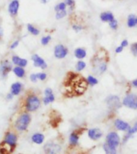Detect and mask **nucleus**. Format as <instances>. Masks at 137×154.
I'll use <instances>...</instances> for the list:
<instances>
[{
  "label": "nucleus",
  "mask_w": 137,
  "mask_h": 154,
  "mask_svg": "<svg viewBox=\"0 0 137 154\" xmlns=\"http://www.w3.org/2000/svg\"><path fill=\"white\" fill-rule=\"evenodd\" d=\"M108 52L107 51L103 50V52H101L100 50L94 55V57L91 59V69L92 72L96 75H100L103 74L108 69V61L107 57Z\"/></svg>",
  "instance_id": "obj_1"
},
{
  "label": "nucleus",
  "mask_w": 137,
  "mask_h": 154,
  "mask_svg": "<svg viewBox=\"0 0 137 154\" xmlns=\"http://www.w3.org/2000/svg\"><path fill=\"white\" fill-rule=\"evenodd\" d=\"M67 84L72 88V92L76 94V96L84 94L88 86L87 79L75 73H70Z\"/></svg>",
  "instance_id": "obj_2"
},
{
  "label": "nucleus",
  "mask_w": 137,
  "mask_h": 154,
  "mask_svg": "<svg viewBox=\"0 0 137 154\" xmlns=\"http://www.w3.org/2000/svg\"><path fill=\"white\" fill-rule=\"evenodd\" d=\"M40 104V100L38 96L34 94H31L26 97V101H25V109L29 112H35L39 108Z\"/></svg>",
  "instance_id": "obj_3"
},
{
  "label": "nucleus",
  "mask_w": 137,
  "mask_h": 154,
  "mask_svg": "<svg viewBox=\"0 0 137 154\" xmlns=\"http://www.w3.org/2000/svg\"><path fill=\"white\" fill-rule=\"evenodd\" d=\"M31 120V116L29 115L28 113H23L22 115L19 116L15 121V125H14L15 128L20 132L25 131L29 126Z\"/></svg>",
  "instance_id": "obj_4"
},
{
  "label": "nucleus",
  "mask_w": 137,
  "mask_h": 154,
  "mask_svg": "<svg viewBox=\"0 0 137 154\" xmlns=\"http://www.w3.org/2000/svg\"><path fill=\"white\" fill-rule=\"evenodd\" d=\"M122 104L124 107L132 110H137V95L134 93H129L123 99Z\"/></svg>",
  "instance_id": "obj_5"
},
{
  "label": "nucleus",
  "mask_w": 137,
  "mask_h": 154,
  "mask_svg": "<svg viewBox=\"0 0 137 154\" xmlns=\"http://www.w3.org/2000/svg\"><path fill=\"white\" fill-rule=\"evenodd\" d=\"M105 102L111 110H117L122 105V102L120 101V97L115 95L108 96L105 100Z\"/></svg>",
  "instance_id": "obj_6"
},
{
  "label": "nucleus",
  "mask_w": 137,
  "mask_h": 154,
  "mask_svg": "<svg viewBox=\"0 0 137 154\" xmlns=\"http://www.w3.org/2000/svg\"><path fill=\"white\" fill-rule=\"evenodd\" d=\"M106 143L111 147L116 148L120 144V137L117 132H110L106 136Z\"/></svg>",
  "instance_id": "obj_7"
},
{
  "label": "nucleus",
  "mask_w": 137,
  "mask_h": 154,
  "mask_svg": "<svg viewBox=\"0 0 137 154\" xmlns=\"http://www.w3.org/2000/svg\"><path fill=\"white\" fill-rule=\"evenodd\" d=\"M2 143L14 151L17 144V136L11 132H7L5 135L4 140L2 141Z\"/></svg>",
  "instance_id": "obj_8"
},
{
  "label": "nucleus",
  "mask_w": 137,
  "mask_h": 154,
  "mask_svg": "<svg viewBox=\"0 0 137 154\" xmlns=\"http://www.w3.org/2000/svg\"><path fill=\"white\" fill-rule=\"evenodd\" d=\"M68 52H69L68 48L63 44H58L55 46L54 49V55L56 59L59 60H62L67 57Z\"/></svg>",
  "instance_id": "obj_9"
},
{
  "label": "nucleus",
  "mask_w": 137,
  "mask_h": 154,
  "mask_svg": "<svg viewBox=\"0 0 137 154\" xmlns=\"http://www.w3.org/2000/svg\"><path fill=\"white\" fill-rule=\"evenodd\" d=\"M43 149L46 154H59L61 151V146L59 144L52 142L47 143Z\"/></svg>",
  "instance_id": "obj_10"
},
{
  "label": "nucleus",
  "mask_w": 137,
  "mask_h": 154,
  "mask_svg": "<svg viewBox=\"0 0 137 154\" xmlns=\"http://www.w3.org/2000/svg\"><path fill=\"white\" fill-rule=\"evenodd\" d=\"M12 71V64L8 60H4L0 65V74L2 77H6Z\"/></svg>",
  "instance_id": "obj_11"
},
{
  "label": "nucleus",
  "mask_w": 137,
  "mask_h": 154,
  "mask_svg": "<svg viewBox=\"0 0 137 154\" xmlns=\"http://www.w3.org/2000/svg\"><path fill=\"white\" fill-rule=\"evenodd\" d=\"M31 60L33 61L35 67H40L42 69H46L47 67V63H46L45 60L37 54H35V55H32Z\"/></svg>",
  "instance_id": "obj_12"
},
{
  "label": "nucleus",
  "mask_w": 137,
  "mask_h": 154,
  "mask_svg": "<svg viewBox=\"0 0 137 154\" xmlns=\"http://www.w3.org/2000/svg\"><path fill=\"white\" fill-rule=\"evenodd\" d=\"M114 126L116 129L119 131H122V132H127L131 128V125L128 123L121 119H116L114 121Z\"/></svg>",
  "instance_id": "obj_13"
},
{
  "label": "nucleus",
  "mask_w": 137,
  "mask_h": 154,
  "mask_svg": "<svg viewBox=\"0 0 137 154\" xmlns=\"http://www.w3.org/2000/svg\"><path fill=\"white\" fill-rule=\"evenodd\" d=\"M87 136L92 140H98L103 137V132L99 128H90L87 131Z\"/></svg>",
  "instance_id": "obj_14"
},
{
  "label": "nucleus",
  "mask_w": 137,
  "mask_h": 154,
  "mask_svg": "<svg viewBox=\"0 0 137 154\" xmlns=\"http://www.w3.org/2000/svg\"><path fill=\"white\" fill-rule=\"evenodd\" d=\"M19 9V0H12L8 6V12L11 16L14 17L18 14Z\"/></svg>",
  "instance_id": "obj_15"
},
{
  "label": "nucleus",
  "mask_w": 137,
  "mask_h": 154,
  "mask_svg": "<svg viewBox=\"0 0 137 154\" xmlns=\"http://www.w3.org/2000/svg\"><path fill=\"white\" fill-rule=\"evenodd\" d=\"M44 95H45V96L43 100L44 104L47 105L50 103H53L55 101V95L53 93L51 88H46L45 91H44Z\"/></svg>",
  "instance_id": "obj_16"
},
{
  "label": "nucleus",
  "mask_w": 137,
  "mask_h": 154,
  "mask_svg": "<svg viewBox=\"0 0 137 154\" xmlns=\"http://www.w3.org/2000/svg\"><path fill=\"white\" fill-rule=\"evenodd\" d=\"M100 20L103 23H110L111 21H112L113 19H115V16L113 13L111 11H103L99 15Z\"/></svg>",
  "instance_id": "obj_17"
},
{
  "label": "nucleus",
  "mask_w": 137,
  "mask_h": 154,
  "mask_svg": "<svg viewBox=\"0 0 137 154\" xmlns=\"http://www.w3.org/2000/svg\"><path fill=\"white\" fill-rule=\"evenodd\" d=\"M136 132H137V122L135 123L132 127L130 128L128 131L126 132V135H125L124 137H123V144L126 143V142H127V140H129L130 138H131V137L135 134V133H136Z\"/></svg>",
  "instance_id": "obj_18"
},
{
  "label": "nucleus",
  "mask_w": 137,
  "mask_h": 154,
  "mask_svg": "<svg viewBox=\"0 0 137 154\" xmlns=\"http://www.w3.org/2000/svg\"><path fill=\"white\" fill-rule=\"evenodd\" d=\"M12 62L14 64H15L16 66H19V67H24L27 65V60L23 58L19 57L18 55H14L12 57Z\"/></svg>",
  "instance_id": "obj_19"
},
{
  "label": "nucleus",
  "mask_w": 137,
  "mask_h": 154,
  "mask_svg": "<svg viewBox=\"0 0 137 154\" xmlns=\"http://www.w3.org/2000/svg\"><path fill=\"white\" fill-rule=\"evenodd\" d=\"M23 88V84L19 82H15L11 84V93H12L14 96H18L22 91Z\"/></svg>",
  "instance_id": "obj_20"
},
{
  "label": "nucleus",
  "mask_w": 137,
  "mask_h": 154,
  "mask_svg": "<svg viewBox=\"0 0 137 154\" xmlns=\"http://www.w3.org/2000/svg\"><path fill=\"white\" fill-rule=\"evenodd\" d=\"M75 57L79 60H82L85 59L87 56V51L83 48H77L74 51Z\"/></svg>",
  "instance_id": "obj_21"
},
{
  "label": "nucleus",
  "mask_w": 137,
  "mask_h": 154,
  "mask_svg": "<svg viewBox=\"0 0 137 154\" xmlns=\"http://www.w3.org/2000/svg\"><path fill=\"white\" fill-rule=\"evenodd\" d=\"M79 136L76 132H73L71 133V135H70L69 137V142L71 145L75 146V145L78 144V143H79Z\"/></svg>",
  "instance_id": "obj_22"
},
{
  "label": "nucleus",
  "mask_w": 137,
  "mask_h": 154,
  "mask_svg": "<svg viewBox=\"0 0 137 154\" xmlns=\"http://www.w3.org/2000/svg\"><path fill=\"white\" fill-rule=\"evenodd\" d=\"M136 16L133 14H131L128 15L127 19V25L129 28H133L135 26H136V22H135Z\"/></svg>",
  "instance_id": "obj_23"
},
{
  "label": "nucleus",
  "mask_w": 137,
  "mask_h": 154,
  "mask_svg": "<svg viewBox=\"0 0 137 154\" xmlns=\"http://www.w3.org/2000/svg\"><path fill=\"white\" fill-rule=\"evenodd\" d=\"M31 140L34 143L41 144L44 140V135H43L42 133H35L31 137Z\"/></svg>",
  "instance_id": "obj_24"
},
{
  "label": "nucleus",
  "mask_w": 137,
  "mask_h": 154,
  "mask_svg": "<svg viewBox=\"0 0 137 154\" xmlns=\"http://www.w3.org/2000/svg\"><path fill=\"white\" fill-rule=\"evenodd\" d=\"M13 72L14 74L19 78H23L25 75V70L23 69V67H19V66H16L13 68Z\"/></svg>",
  "instance_id": "obj_25"
},
{
  "label": "nucleus",
  "mask_w": 137,
  "mask_h": 154,
  "mask_svg": "<svg viewBox=\"0 0 137 154\" xmlns=\"http://www.w3.org/2000/svg\"><path fill=\"white\" fill-rule=\"evenodd\" d=\"M103 148L104 152H105V154H117V149H116V148L110 146L107 143L103 144Z\"/></svg>",
  "instance_id": "obj_26"
},
{
  "label": "nucleus",
  "mask_w": 137,
  "mask_h": 154,
  "mask_svg": "<svg viewBox=\"0 0 137 154\" xmlns=\"http://www.w3.org/2000/svg\"><path fill=\"white\" fill-rule=\"evenodd\" d=\"M86 79L87 82V84H88V85H90V86H96V85H97V84H99L98 79H97L96 76L92 75H88V76L86 78Z\"/></svg>",
  "instance_id": "obj_27"
},
{
  "label": "nucleus",
  "mask_w": 137,
  "mask_h": 154,
  "mask_svg": "<svg viewBox=\"0 0 137 154\" xmlns=\"http://www.w3.org/2000/svg\"><path fill=\"white\" fill-rule=\"evenodd\" d=\"M87 67L86 63L83 61V60H79L78 62L76 63V64H75V71L77 72H80L82 71H84Z\"/></svg>",
  "instance_id": "obj_28"
},
{
  "label": "nucleus",
  "mask_w": 137,
  "mask_h": 154,
  "mask_svg": "<svg viewBox=\"0 0 137 154\" xmlns=\"http://www.w3.org/2000/svg\"><path fill=\"white\" fill-rule=\"evenodd\" d=\"M27 30L31 35H38V34H39V30L38 28H36L35 26H34L33 25H31V24H28L27 25Z\"/></svg>",
  "instance_id": "obj_29"
},
{
  "label": "nucleus",
  "mask_w": 137,
  "mask_h": 154,
  "mask_svg": "<svg viewBox=\"0 0 137 154\" xmlns=\"http://www.w3.org/2000/svg\"><path fill=\"white\" fill-rule=\"evenodd\" d=\"M67 6L64 2H61L59 3H58L57 5H55V12L60 11H65V10H67Z\"/></svg>",
  "instance_id": "obj_30"
},
{
  "label": "nucleus",
  "mask_w": 137,
  "mask_h": 154,
  "mask_svg": "<svg viewBox=\"0 0 137 154\" xmlns=\"http://www.w3.org/2000/svg\"><path fill=\"white\" fill-rule=\"evenodd\" d=\"M64 2L66 3L67 7H69L71 11H73L75 7V0H64Z\"/></svg>",
  "instance_id": "obj_31"
},
{
  "label": "nucleus",
  "mask_w": 137,
  "mask_h": 154,
  "mask_svg": "<svg viewBox=\"0 0 137 154\" xmlns=\"http://www.w3.org/2000/svg\"><path fill=\"white\" fill-rule=\"evenodd\" d=\"M67 10H65V11H60L56 12V14H55V19H62L67 16Z\"/></svg>",
  "instance_id": "obj_32"
},
{
  "label": "nucleus",
  "mask_w": 137,
  "mask_h": 154,
  "mask_svg": "<svg viewBox=\"0 0 137 154\" xmlns=\"http://www.w3.org/2000/svg\"><path fill=\"white\" fill-rule=\"evenodd\" d=\"M108 25L110 26V28L113 31H115V30H117L118 27H119V23L116 19H113L112 21H111L110 23H108Z\"/></svg>",
  "instance_id": "obj_33"
},
{
  "label": "nucleus",
  "mask_w": 137,
  "mask_h": 154,
  "mask_svg": "<svg viewBox=\"0 0 137 154\" xmlns=\"http://www.w3.org/2000/svg\"><path fill=\"white\" fill-rule=\"evenodd\" d=\"M50 40H51V36L50 35L43 36V38H41V43H42V45L46 46L50 43Z\"/></svg>",
  "instance_id": "obj_34"
},
{
  "label": "nucleus",
  "mask_w": 137,
  "mask_h": 154,
  "mask_svg": "<svg viewBox=\"0 0 137 154\" xmlns=\"http://www.w3.org/2000/svg\"><path fill=\"white\" fill-rule=\"evenodd\" d=\"M84 29V26H82L81 24L79 23H74L72 24V30H74L75 32H80Z\"/></svg>",
  "instance_id": "obj_35"
},
{
  "label": "nucleus",
  "mask_w": 137,
  "mask_h": 154,
  "mask_svg": "<svg viewBox=\"0 0 137 154\" xmlns=\"http://www.w3.org/2000/svg\"><path fill=\"white\" fill-rule=\"evenodd\" d=\"M130 49H131V52H132V55H135V56H137V42L132 43Z\"/></svg>",
  "instance_id": "obj_36"
},
{
  "label": "nucleus",
  "mask_w": 137,
  "mask_h": 154,
  "mask_svg": "<svg viewBox=\"0 0 137 154\" xmlns=\"http://www.w3.org/2000/svg\"><path fill=\"white\" fill-rule=\"evenodd\" d=\"M36 74H37V76H38V79H39V80L43 81V80H45L47 79V74L44 73V72H39V73H36Z\"/></svg>",
  "instance_id": "obj_37"
},
{
  "label": "nucleus",
  "mask_w": 137,
  "mask_h": 154,
  "mask_svg": "<svg viewBox=\"0 0 137 154\" xmlns=\"http://www.w3.org/2000/svg\"><path fill=\"white\" fill-rule=\"evenodd\" d=\"M19 40H15L14 42H13V43L11 44V46H10V48L11 49H14V48H16L18 46H19Z\"/></svg>",
  "instance_id": "obj_38"
},
{
  "label": "nucleus",
  "mask_w": 137,
  "mask_h": 154,
  "mask_svg": "<svg viewBox=\"0 0 137 154\" xmlns=\"http://www.w3.org/2000/svg\"><path fill=\"white\" fill-rule=\"evenodd\" d=\"M30 79H31V81L34 82V83L37 82V80H38V76H37V74H35V73L31 74V76H30Z\"/></svg>",
  "instance_id": "obj_39"
},
{
  "label": "nucleus",
  "mask_w": 137,
  "mask_h": 154,
  "mask_svg": "<svg viewBox=\"0 0 137 154\" xmlns=\"http://www.w3.org/2000/svg\"><path fill=\"white\" fill-rule=\"evenodd\" d=\"M123 51V48L122 46L120 45L118 46V47H116L115 49V52L116 53V54H120V53H121Z\"/></svg>",
  "instance_id": "obj_40"
},
{
  "label": "nucleus",
  "mask_w": 137,
  "mask_h": 154,
  "mask_svg": "<svg viewBox=\"0 0 137 154\" xmlns=\"http://www.w3.org/2000/svg\"><path fill=\"white\" fill-rule=\"evenodd\" d=\"M120 45L122 46L123 48H127V46L129 45V43H128V41H127V39H123V40L121 42V43H120Z\"/></svg>",
  "instance_id": "obj_41"
},
{
  "label": "nucleus",
  "mask_w": 137,
  "mask_h": 154,
  "mask_svg": "<svg viewBox=\"0 0 137 154\" xmlns=\"http://www.w3.org/2000/svg\"><path fill=\"white\" fill-rule=\"evenodd\" d=\"M132 85L134 87V88H137V79H133V80H132Z\"/></svg>",
  "instance_id": "obj_42"
},
{
  "label": "nucleus",
  "mask_w": 137,
  "mask_h": 154,
  "mask_svg": "<svg viewBox=\"0 0 137 154\" xmlns=\"http://www.w3.org/2000/svg\"><path fill=\"white\" fill-rule=\"evenodd\" d=\"M13 96H14V95L10 92L9 94H7V100H12V99H13Z\"/></svg>",
  "instance_id": "obj_43"
},
{
  "label": "nucleus",
  "mask_w": 137,
  "mask_h": 154,
  "mask_svg": "<svg viewBox=\"0 0 137 154\" xmlns=\"http://www.w3.org/2000/svg\"><path fill=\"white\" fill-rule=\"evenodd\" d=\"M2 35H3V30H2V28L0 26V39L2 38Z\"/></svg>",
  "instance_id": "obj_44"
},
{
  "label": "nucleus",
  "mask_w": 137,
  "mask_h": 154,
  "mask_svg": "<svg viewBox=\"0 0 137 154\" xmlns=\"http://www.w3.org/2000/svg\"><path fill=\"white\" fill-rule=\"evenodd\" d=\"M48 1L49 0H40V2L43 3V4H46V3H47Z\"/></svg>",
  "instance_id": "obj_45"
},
{
  "label": "nucleus",
  "mask_w": 137,
  "mask_h": 154,
  "mask_svg": "<svg viewBox=\"0 0 137 154\" xmlns=\"http://www.w3.org/2000/svg\"><path fill=\"white\" fill-rule=\"evenodd\" d=\"M135 22H136V26H137V16H136V19H135Z\"/></svg>",
  "instance_id": "obj_46"
}]
</instances>
